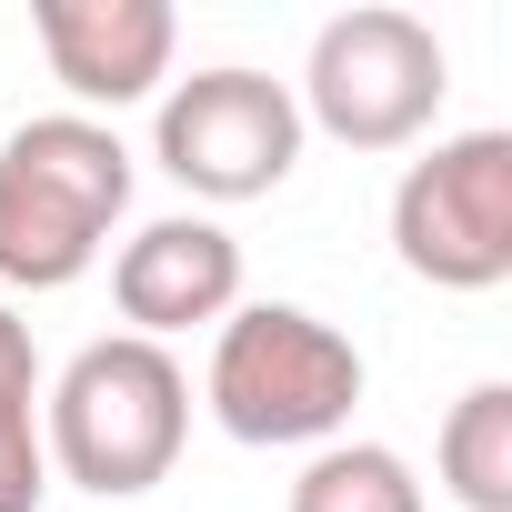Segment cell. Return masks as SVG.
Segmentation results:
<instances>
[{"label": "cell", "mask_w": 512, "mask_h": 512, "mask_svg": "<svg viewBox=\"0 0 512 512\" xmlns=\"http://www.w3.org/2000/svg\"><path fill=\"white\" fill-rule=\"evenodd\" d=\"M181 442H191V372L171 362V342L101 332V342H81V352L41 382L51 482H81V492H101V502H131V492L171 482Z\"/></svg>", "instance_id": "1"}, {"label": "cell", "mask_w": 512, "mask_h": 512, "mask_svg": "<svg viewBox=\"0 0 512 512\" xmlns=\"http://www.w3.org/2000/svg\"><path fill=\"white\" fill-rule=\"evenodd\" d=\"M131 181H141V161L121 151L111 121H91V111L21 121L0 141V282L11 292H71L111 251Z\"/></svg>", "instance_id": "2"}, {"label": "cell", "mask_w": 512, "mask_h": 512, "mask_svg": "<svg viewBox=\"0 0 512 512\" xmlns=\"http://www.w3.org/2000/svg\"><path fill=\"white\" fill-rule=\"evenodd\" d=\"M201 402L231 442L251 452H322L352 432V402H362V352L352 332H332L322 312L302 302H241L221 332H211V372H201Z\"/></svg>", "instance_id": "3"}, {"label": "cell", "mask_w": 512, "mask_h": 512, "mask_svg": "<svg viewBox=\"0 0 512 512\" xmlns=\"http://www.w3.org/2000/svg\"><path fill=\"white\" fill-rule=\"evenodd\" d=\"M442 91H452V61H442V31L422 11H392V0H352L312 31V61L292 81L302 101V131H332L342 151H402L442 121Z\"/></svg>", "instance_id": "4"}, {"label": "cell", "mask_w": 512, "mask_h": 512, "mask_svg": "<svg viewBox=\"0 0 512 512\" xmlns=\"http://www.w3.org/2000/svg\"><path fill=\"white\" fill-rule=\"evenodd\" d=\"M151 161L191 201H262L302 171V101H292V81L251 71V61H211L161 91Z\"/></svg>", "instance_id": "5"}, {"label": "cell", "mask_w": 512, "mask_h": 512, "mask_svg": "<svg viewBox=\"0 0 512 512\" xmlns=\"http://www.w3.org/2000/svg\"><path fill=\"white\" fill-rule=\"evenodd\" d=\"M392 262L432 292L512 282V131H452L392 181Z\"/></svg>", "instance_id": "6"}, {"label": "cell", "mask_w": 512, "mask_h": 512, "mask_svg": "<svg viewBox=\"0 0 512 512\" xmlns=\"http://www.w3.org/2000/svg\"><path fill=\"white\" fill-rule=\"evenodd\" d=\"M111 302H121V332L141 342H171L201 322L221 332L241 312V241L211 211H161L111 251Z\"/></svg>", "instance_id": "7"}, {"label": "cell", "mask_w": 512, "mask_h": 512, "mask_svg": "<svg viewBox=\"0 0 512 512\" xmlns=\"http://www.w3.org/2000/svg\"><path fill=\"white\" fill-rule=\"evenodd\" d=\"M31 41H41L51 81L101 121V111L171 91L181 21H171V0H31Z\"/></svg>", "instance_id": "8"}, {"label": "cell", "mask_w": 512, "mask_h": 512, "mask_svg": "<svg viewBox=\"0 0 512 512\" xmlns=\"http://www.w3.org/2000/svg\"><path fill=\"white\" fill-rule=\"evenodd\" d=\"M442 492L462 512H512V382H472L452 412H442Z\"/></svg>", "instance_id": "9"}, {"label": "cell", "mask_w": 512, "mask_h": 512, "mask_svg": "<svg viewBox=\"0 0 512 512\" xmlns=\"http://www.w3.org/2000/svg\"><path fill=\"white\" fill-rule=\"evenodd\" d=\"M51 452H41V342L0 302V512H41Z\"/></svg>", "instance_id": "10"}, {"label": "cell", "mask_w": 512, "mask_h": 512, "mask_svg": "<svg viewBox=\"0 0 512 512\" xmlns=\"http://www.w3.org/2000/svg\"><path fill=\"white\" fill-rule=\"evenodd\" d=\"M282 512H422V472L392 452V442H322L302 472H292V492H282Z\"/></svg>", "instance_id": "11"}]
</instances>
